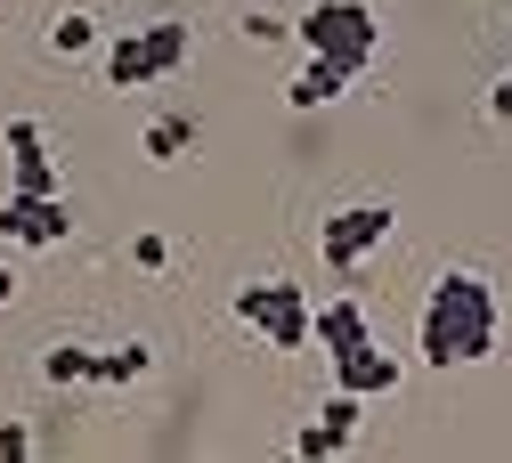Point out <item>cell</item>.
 <instances>
[{
  "label": "cell",
  "mask_w": 512,
  "mask_h": 463,
  "mask_svg": "<svg viewBox=\"0 0 512 463\" xmlns=\"http://www.w3.org/2000/svg\"><path fill=\"white\" fill-rule=\"evenodd\" d=\"M399 382H407V366L382 350V342H358V350L334 358V390H358V399H391Z\"/></svg>",
  "instance_id": "7"
},
{
  "label": "cell",
  "mask_w": 512,
  "mask_h": 463,
  "mask_svg": "<svg viewBox=\"0 0 512 463\" xmlns=\"http://www.w3.org/2000/svg\"><path fill=\"white\" fill-rule=\"evenodd\" d=\"M358 342H374V325H366V309H358L350 293H334V301H317V309H309V350L342 358V350H358Z\"/></svg>",
  "instance_id": "8"
},
{
  "label": "cell",
  "mask_w": 512,
  "mask_h": 463,
  "mask_svg": "<svg viewBox=\"0 0 512 463\" xmlns=\"http://www.w3.org/2000/svg\"><path fill=\"white\" fill-rule=\"evenodd\" d=\"M147 163H179L187 147H196V122H187V114H163V122H147Z\"/></svg>",
  "instance_id": "13"
},
{
  "label": "cell",
  "mask_w": 512,
  "mask_h": 463,
  "mask_svg": "<svg viewBox=\"0 0 512 463\" xmlns=\"http://www.w3.org/2000/svg\"><path fill=\"white\" fill-rule=\"evenodd\" d=\"M391 228H399L391 204H342L326 228H317V252H326V269H334V277H358V269H366V252L391 244Z\"/></svg>",
  "instance_id": "4"
},
{
  "label": "cell",
  "mask_w": 512,
  "mask_h": 463,
  "mask_svg": "<svg viewBox=\"0 0 512 463\" xmlns=\"http://www.w3.org/2000/svg\"><path fill=\"white\" fill-rule=\"evenodd\" d=\"M9 301H17V277H9V269H0V309H9Z\"/></svg>",
  "instance_id": "20"
},
{
  "label": "cell",
  "mask_w": 512,
  "mask_h": 463,
  "mask_svg": "<svg viewBox=\"0 0 512 463\" xmlns=\"http://www.w3.org/2000/svg\"><path fill=\"white\" fill-rule=\"evenodd\" d=\"M236 325H252L269 350H309V293H301L293 277L236 285Z\"/></svg>",
  "instance_id": "3"
},
{
  "label": "cell",
  "mask_w": 512,
  "mask_h": 463,
  "mask_svg": "<svg viewBox=\"0 0 512 463\" xmlns=\"http://www.w3.org/2000/svg\"><path fill=\"white\" fill-rule=\"evenodd\" d=\"M9 195H57V163H49V139L33 114L9 122Z\"/></svg>",
  "instance_id": "6"
},
{
  "label": "cell",
  "mask_w": 512,
  "mask_h": 463,
  "mask_svg": "<svg viewBox=\"0 0 512 463\" xmlns=\"http://www.w3.org/2000/svg\"><path fill=\"white\" fill-rule=\"evenodd\" d=\"M342 447H350V439L326 431V423H301V431H293V455H309V463H326V455H342Z\"/></svg>",
  "instance_id": "15"
},
{
  "label": "cell",
  "mask_w": 512,
  "mask_h": 463,
  "mask_svg": "<svg viewBox=\"0 0 512 463\" xmlns=\"http://www.w3.org/2000/svg\"><path fill=\"white\" fill-rule=\"evenodd\" d=\"M33 455V431L25 423H0V463H25Z\"/></svg>",
  "instance_id": "17"
},
{
  "label": "cell",
  "mask_w": 512,
  "mask_h": 463,
  "mask_svg": "<svg viewBox=\"0 0 512 463\" xmlns=\"http://www.w3.org/2000/svg\"><path fill=\"white\" fill-rule=\"evenodd\" d=\"M106 90H155V65H147V41H139V25L106 41Z\"/></svg>",
  "instance_id": "10"
},
{
  "label": "cell",
  "mask_w": 512,
  "mask_h": 463,
  "mask_svg": "<svg viewBox=\"0 0 512 463\" xmlns=\"http://www.w3.org/2000/svg\"><path fill=\"white\" fill-rule=\"evenodd\" d=\"M147 374H155V350H147V342L98 350V390H131V382H147Z\"/></svg>",
  "instance_id": "11"
},
{
  "label": "cell",
  "mask_w": 512,
  "mask_h": 463,
  "mask_svg": "<svg viewBox=\"0 0 512 463\" xmlns=\"http://www.w3.org/2000/svg\"><path fill=\"white\" fill-rule=\"evenodd\" d=\"M131 260H139V269H147V277H155V269H171V244H163V236H155V228H147V236H139V244H131Z\"/></svg>",
  "instance_id": "16"
},
{
  "label": "cell",
  "mask_w": 512,
  "mask_h": 463,
  "mask_svg": "<svg viewBox=\"0 0 512 463\" xmlns=\"http://www.w3.org/2000/svg\"><path fill=\"white\" fill-rule=\"evenodd\" d=\"M488 114H496V122H512V74H504V82L488 90Z\"/></svg>",
  "instance_id": "19"
},
{
  "label": "cell",
  "mask_w": 512,
  "mask_h": 463,
  "mask_svg": "<svg viewBox=\"0 0 512 463\" xmlns=\"http://www.w3.org/2000/svg\"><path fill=\"white\" fill-rule=\"evenodd\" d=\"M49 49H57V57H90V49H98V17H82V9H66V17L49 25Z\"/></svg>",
  "instance_id": "14"
},
{
  "label": "cell",
  "mask_w": 512,
  "mask_h": 463,
  "mask_svg": "<svg viewBox=\"0 0 512 463\" xmlns=\"http://www.w3.org/2000/svg\"><path fill=\"white\" fill-rule=\"evenodd\" d=\"M285 33H293V25L269 17V9H252V17H244V41H285Z\"/></svg>",
  "instance_id": "18"
},
{
  "label": "cell",
  "mask_w": 512,
  "mask_h": 463,
  "mask_svg": "<svg viewBox=\"0 0 512 463\" xmlns=\"http://www.w3.org/2000/svg\"><path fill=\"white\" fill-rule=\"evenodd\" d=\"M504 342V301L480 269H439L415 317V358L423 366H480Z\"/></svg>",
  "instance_id": "1"
},
{
  "label": "cell",
  "mask_w": 512,
  "mask_h": 463,
  "mask_svg": "<svg viewBox=\"0 0 512 463\" xmlns=\"http://www.w3.org/2000/svg\"><path fill=\"white\" fill-rule=\"evenodd\" d=\"M293 41L309 57H334V65H350V74H366L374 49H382V25H374L366 0H309V9L293 17Z\"/></svg>",
  "instance_id": "2"
},
{
  "label": "cell",
  "mask_w": 512,
  "mask_h": 463,
  "mask_svg": "<svg viewBox=\"0 0 512 463\" xmlns=\"http://www.w3.org/2000/svg\"><path fill=\"white\" fill-rule=\"evenodd\" d=\"M350 82H358L350 65H334V57H309L301 74L285 82V106H293V114H317V106H334V98H342Z\"/></svg>",
  "instance_id": "9"
},
{
  "label": "cell",
  "mask_w": 512,
  "mask_h": 463,
  "mask_svg": "<svg viewBox=\"0 0 512 463\" xmlns=\"http://www.w3.org/2000/svg\"><path fill=\"white\" fill-rule=\"evenodd\" d=\"M0 236L49 252V244L74 236V212H66V195H9V204H0Z\"/></svg>",
  "instance_id": "5"
},
{
  "label": "cell",
  "mask_w": 512,
  "mask_h": 463,
  "mask_svg": "<svg viewBox=\"0 0 512 463\" xmlns=\"http://www.w3.org/2000/svg\"><path fill=\"white\" fill-rule=\"evenodd\" d=\"M41 382H57V390L98 382V350H82V342H57V350H41Z\"/></svg>",
  "instance_id": "12"
}]
</instances>
